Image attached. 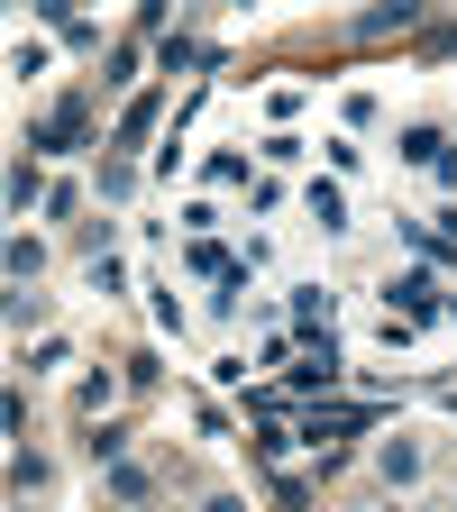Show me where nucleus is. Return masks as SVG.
Listing matches in <instances>:
<instances>
[{"label": "nucleus", "instance_id": "nucleus-6", "mask_svg": "<svg viewBox=\"0 0 457 512\" xmlns=\"http://www.w3.org/2000/svg\"><path fill=\"white\" fill-rule=\"evenodd\" d=\"M74 138H83V110H74V101H64V110L46 119V147H74Z\"/></svg>", "mask_w": 457, "mask_h": 512}, {"label": "nucleus", "instance_id": "nucleus-2", "mask_svg": "<svg viewBox=\"0 0 457 512\" xmlns=\"http://www.w3.org/2000/svg\"><path fill=\"white\" fill-rule=\"evenodd\" d=\"M394 165L412 174V183H430V192H457V138H448V128H403V138H394Z\"/></svg>", "mask_w": 457, "mask_h": 512}, {"label": "nucleus", "instance_id": "nucleus-3", "mask_svg": "<svg viewBox=\"0 0 457 512\" xmlns=\"http://www.w3.org/2000/svg\"><path fill=\"white\" fill-rule=\"evenodd\" d=\"M302 220H311L320 238L357 229V220H348V183H339V174H311V183H302Z\"/></svg>", "mask_w": 457, "mask_h": 512}, {"label": "nucleus", "instance_id": "nucleus-1", "mask_svg": "<svg viewBox=\"0 0 457 512\" xmlns=\"http://www.w3.org/2000/svg\"><path fill=\"white\" fill-rule=\"evenodd\" d=\"M448 275L439 266H421V256H412V266H384V284H375V320H403V330H421V320H448Z\"/></svg>", "mask_w": 457, "mask_h": 512}, {"label": "nucleus", "instance_id": "nucleus-5", "mask_svg": "<svg viewBox=\"0 0 457 512\" xmlns=\"http://www.w3.org/2000/svg\"><path fill=\"white\" fill-rule=\"evenodd\" d=\"M357 421H366V412H311V421H302V439L320 448V439H339V430H357Z\"/></svg>", "mask_w": 457, "mask_h": 512}, {"label": "nucleus", "instance_id": "nucleus-4", "mask_svg": "<svg viewBox=\"0 0 457 512\" xmlns=\"http://www.w3.org/2000/svg\"><path fill=\"white\" fill-rule=\"evenodd\" d=\"M330 375H339V339H311V348L284 366V394H320Z\"/></svg>", "mask_w": 457, "mask_h": 512}]
</instances>
